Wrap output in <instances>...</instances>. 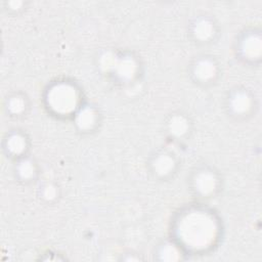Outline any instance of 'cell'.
Instances as JSON below:
<instances>
[{
	"mask_svg": "<svg viewBox=\"0 0 262 262\" xmlns=\"http://www.w3.org/2000/svg\"><path fill=\"white\" fill-rule=\"evenodd\" d=\"M19 162L17 163V168L15 170L16 175L20 180H24L25 182L31 181L32 178H34L36 174V168L33 161L29 159H25L24 157L18 159Z\"/></svg>",
	"mask_w": 262,
	"mask_h": 262,
	"instance_id": "obj_10",
	"label": "cell"
},
{
	"mask_svg": "<svg viewBox=\"0 0 262 262\" xmlns=\"http://www.w3.org/2000/svg\"><path fill=\"white\" fill-rule=\"evenodd\" d=\"M261 38L259 32L255 30L245 31L236 41V53L239 58L247 62L260 60L261 55Z\"/></svg>",
	"mask_w": 262,
	"mask_h": 262,
	"instance_id": "obj_4",
	"label": "cell"
},
{
	"mask_svg": "<svg viewBox=\"0 0 262 262\" xmlns=\"http://www.w3.org/2000/svg\"><path fill=\"white\" fill-rule=\"evenodd\" d=\"M149 164L151 166V173L160 178H166L173 174L177 165L173 155L166 150L157 152L151 158Z\"/></svg>",
	"mask_w": 262,
	"mask_h": 262,
	"instance_id": "obj_7",
	"label": "cell"
},
{
	"mask_svg": "<svg viewBox=\"0 0 262 262\" xmlns=\"http://www.w3.org/2000/svg\"><path fill=\"white\" fill-rule=\"evenodd\" d=\"M27 141L24 133L14 130L7 134V137L4 139V148L7 150V154L18 160L24 157V154L28 148Z\"/></svg>",
	"mask_w": 262,
	"mask_h": 262,
	"instance_id": "obj_8",
	"label": "cell"
},
{
	"mask_svg": "<svg viewBox=\"0 0 262 262\" xmlns=\"http://www.w3.org/2000/svg\"><path fill=\"white\" fill-rule=\"evenodd\" d=\"M191 189L201 198H210L218 189L219 179L216 173L208 168L198 169L190 179Z\"/></svg>",
	"mask_w": 262,
	"mask_h": 262,
	"instance_id": "obj_5",
	"label": "cell"
},
{
	"mask_svg": "<svg viewBox=\"0 0 262 262\" xmlns=\"http://www.w3.org/2000/svg\"><path fill=\"white\" fill-rule=\"evenodd\" d=\"M5 107L7 108V113H9V116L14 117H20L21 114L26 113L27 105V99L24 96H20L18 94H14L6 99Z\"/></svg>",
	"mask_w": 262,
	"mask_h": 262,
	"instance_id": "obj_9",
	"label": "cell"
},
{
	"mask_svg": "<svg viewBox=\"0 0 262 262\" xmlns=\"http://www.w3.org/2000/svg\"><path fill=\"white\" fill-rule=\"evenodd\" d=\"M255 97L246 88L235 87L228 92L225 107L230 116L235 118H245L253 113L255 107Z\"/></svg>",
	"mask_w": 262,
	"mask_h": 262,
	"instance_id": "obj_2",
	"label": "cell"
},
{
	"mask_svg": "<svg viewBox=\"0 0 262 262\" xmlns=\"http://www.w3.org/2000/svg\"><path fill=\"white\" fill-rule=\"evenodd\" d=\"M190 34L199 43H209L217 34L216 25L209 16H198L190 24Z\"/></svg>",
	"mask_w": 262,
	"mask_h": 262,
	"instance_id": "obj_6",
	"label": "cell"
},
{
	"mask_svg": "<svg viewBox=\"0 0 262 262\" xmlns=\"http://www.w3.org/2000/svg\"><path fill=\"white\" fill-rule=\"evenodd\" d=\"M48 104L58 114L75 113L78 101V91L69 83H57L53 86L47 95Z\"/></svg>",
	"mask_w": 262,
	"mask_h": 262,
	"instance_id": "obj_1",
	"label": "cell"
},
{
	"mask_svg": "<svg viewBox=\"0 0 262 262\" xmlns=\"http://www.w3.org/2000/svg\"><path fill=\"white\" fill-rule=\"evenodd\" d=\"M77 115V124L80 126L81 129L89 130L94 125L96 119V113L90 106H85L81 108Z\"/></svg>",
	"mask_w": 262,
	"mask_h": 262,
	"instance_id": "obj_12",
	"label": "cell"
},
{
	"mask_svg": "<svg viewBox=\"0 0 262 262\" xmlns=\"http://www.w3.org/2000/svg\"><path fill=\"white\" fill-rule=\"evenodd\" d=\"M218 63L211 55H199L190 64V76L194 83L208 85L214 83L218 77Z\"/></svg>",
	"mask_w": 262,
	"mask_h": 262,
	"instance_id": "obj_3",
	"label": "cell"
},
{
	"mask_svg": "<svg viewBox=\"0 0 262 262\" xmlns=\"http://www.w3.org/2000/svg\"><path fill=\"white\" fill-rule=\"evenodd\" d=\"M169 125V132L172 136L179 138L186 134L188 129V121L182 115H175L171 118L168 122Z\"/></svg>",
	"mask_w": 262,
	"mask_h": 262,
	"instance_id": "obj_11",
	"label": "cell"
}]
</instances>
